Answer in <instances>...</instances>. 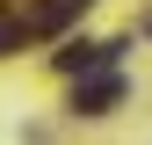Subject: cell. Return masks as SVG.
<instances>
[{
	"label": "cell",
	"mask_w": 152,
	"mask_h": 145,
	"mask_svg": "<svg viewBox=\"0 0 152 145\" xmlns=\"http://www.w3.org/2000/svg\"><path fill=\"white\" fill-rule=\"evenodd\" d=\"M116 102H123V72H102V65L72 72V116H109Z\"/></svg>",
	"instance_id": "obj_1"
},
{
	"label": "cell",
	"mask_w": 152,
	"mask_h": 145,
	"mask_svg": "<svg viewBox=\"0 0 152 145\" xmlns=\"http://www.w3.org/2000/svg\"><path fill=\"white\" fill-rule=\"evenodd\" d=\"M22 29H29V22H22V15H7V7H0V58H7V51H15V44H22Z\"/></svg>",
	"instance_id": "obj_2"
},
{
	"label": "cell",
	"mask_w": 152,
	"mask_h": 145,
	"mask_svg": "<svg viewBox=\"0 0 152 145\" xmlns=\"http://www.w3.org/2000/svg\"><path fill=\"white\" fill-rule=\"evenodd\" d=\"M80 7H87V0H51V7H44V15H36V29H58V22H65V15H80Z\"/></svg>",
	"instance_id": "obj_3"
}]
</instances>
